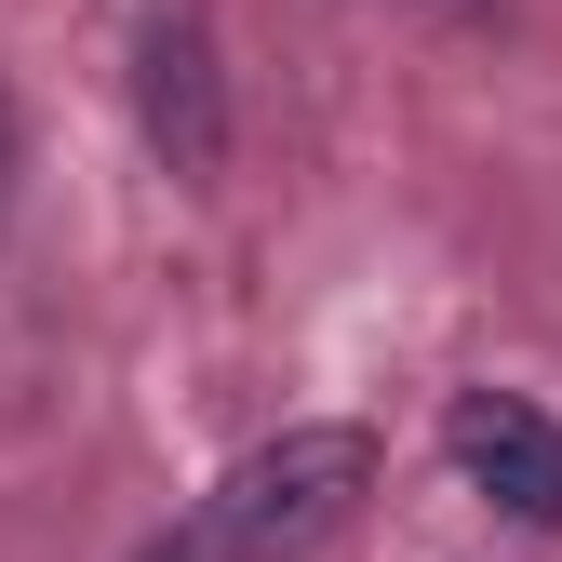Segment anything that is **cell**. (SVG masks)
<instances>
[{
  "label": "cell",
  "mask_w": 562,
  "mask_h": 562,
  "mask_svg": "<svg viewBox=\"0 0 562 562\" xmlns=\"http://www.w3.org/2000/svg\"><path fill=\"white\" fill-rule=\"evenodd\" d=\"M0 188H14V121H0Z\"/></svg>",
  "instance_id": "cell-5"
},
{
  "label": "cell",
  "mask_w": 562,
  "mask_h": 562,
  "mask_svg": "<svg viewBox=\"0 0 562 562\" xmlns=\"http://www.w3.org/2000/svg\"><path fill=\"white\" fill-rule=\"evenodd\" d=\"M134 121L175 188L228 175V54H215V0H134Z\"/></svg>",
  "instance_id": "cell-2"
},
{
  "label": "cell",
  "mask_w": 562,
  "mask_h": 562,
  "mask_svg": "<svg viewBox=\"0 0 562 562\" xmlns=\"http://www.w3.org/2000/svg\"><path fill=\"white\" fill-rule=\"evenodd\" d=\"M429 14H456V27H482V14H496V0H429Z\"/></svg>",
  "instance_id": "cell-4"
},
{
  "label": "cell",
  "mask_w": 562,
  "mask_h": 562,
  "mask_svg": "<svg viewBox=\"0 0 562 562\" xmlns=\"http://www.w3.org/2000/svg\"><path fill=\"white\" fill-rule=\"evenodd\" d=\"M442 456L469 469V496H496L509 522H562V415H536L509 389H469L442 415Z\"/></svg>",
  "instance_id": "cell-3"
},
{
  "label": "cell",
  "mask_w": 562,
  "mask_h": 562,
  "mask_svg": "<svg viewBox=\"0 0 562 562\" xmlns=\"http://www.w3.org/2000/svg\"><path fill=\"white\" fill-rule=\"evenodd\" d=\"M362 482H375V442L348 429V415H308V429L228 456L215 482H201V509L148 562H308L348 509H362Z\"/></svg>",
  "instance_id": "cell-1"
}]
</instances>
